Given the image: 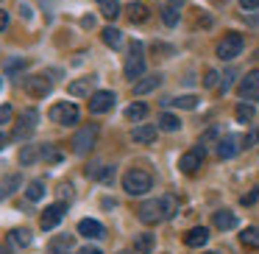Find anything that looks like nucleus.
<instances>
[{
	"label": "nucleus",
	"mask_w": 259,
	"mask_h": 254,
	"mask_svg": "<svg viewBox=\"0 0 259 254\" xmlns=\"http://www.w3.org/2000/svg\"><path fill=\"white\" fill-rule=\"evenodd\" d=\"M95 140H98V123H90V126H84V129H78L75 131V137H73V154L75 157H87V154L95 148Z\"/></svg>",
	"instance_id": "obj_4"
},
{
	"label": "nucleus",
	"mask_w": 259,
	"mask_h": 254,
	"mask_svg": "<svg viewBox=\"0 0 259 254\" xmlns=\"http://www.w3.org/2000/svg\"><path fill=\"white\" fill-rule=\"evenodd\" d=\"M120 254H131V251H120Z\"/></svg>",
	"instance_id": "obj_52"
},
{
	"label": "nucleus",
	"mask_w": 259,
	"mask_h": 254,
	"mask_svg": "<svg viewBox=\"0 0 259 254\" xmlns=\"http://www.w3.org/2000/svg\"><path fill=\"white\" fill-rule=\"evenodd\" d=\"M123 73H125L128 81L142 79V73H145V45H142L140 40L131 42L128 56H125V64H123Z\"/></svg>",
	"instance_id": "obj_2"
},
{
	"label": "nucleus",
	"mask_w": 259,
	"mask_h": 254,
	"mask_svg": "<svg viewBox=\"0 0 259 254\" xmlns=\"http://www.w3.org/2000/svg\"><path fill=\"white\" fill-rule=\"evenodd\" d=\"M101 40H103V45H109L112 51H117V48L123 45V31H117V28H112V25H106V28L101 31Z\"/></svg>",
	"instance_id": "obj_23"
},
{
	"label": "nucleus",
	"mask_w": 259,
	"mask_h": 254,
	"mask_svg": "<svg viewBox=\"0 0 259 254\" xmlns=\"http://www.w3.org/2000/svg\"><path fill=\"white\" fill-rule=\"evenodd\" d=\"M237 95H240L242 101H248V103L259 101V70L245 73V79L240 81V87H237Z\"/></svg>",
	"instance_id": "obj_9"
},
{
	"label": "nucleus",
	"mask_w": 259,
	"mask_h": 254,
	"mask_svg": "<svg viewBox=\"0 0 259 254\" xmlns=\"http://www.w3.org/2000/svg\"><path fill=\"white\" fill-rule=\"evenodd\" d=\"M20 84H23V90L28 92L31 98H45L48 92H51L53 81L48 79V76H23Z\"/></svg>",
	"instance_id": "obj_8"
},
{
	"label": "nucleus",
	"mask_w": 259,
	"mask_h": 254,
	"mask_svg": "<svg viewBox=\"0 0 259 254\" xmlns=\"http://www.w3.org/2000/svg\"><path fill=\"white\" fill-rule=\"evenodd\" d=\"M167 3H173V6H181V3H184V0H167Z\"/></svg>",
	"instance_id": "obj_51"
},
{
	"label": "nucleus",
	"mask_w": 259,
	"mask_h": 254,
	"mask_svg": "<svg viewBox=\"0 0 259 254\" xmlns=\"http://www.w3.org/2000/svg\"><path fill=\"white\" fill-rule=\"evenodd\" d=\"M87 179L112 185V182H114V168H112V165H103V162H92L90 168H87Z\"/></svg>",
	"instance_id": "obj_13"
},
{
	"label": "nucleus",
	"mask_w": 259,
	"mask_h": 254,
	"mask_svg": "<svg viewBox=\"0 0 259 254\" xmlns=\"http://www.w3.org/2000/svg\"><path fill=\"white\" fill-rule=\"evenodd\" d=\"M214 226L223 229V232L234 229V226H237V215L229 212V209H218V212H214Z\"/></svg>",
	"instance_id": "obj_24"
},
{
	"label": "nucleus",
	"mask_w": 259,
	"mask_h": 254,
	"mask_svg": "<svg viewBox=\"0 0 259 254\" xmlns=\"http://www.w3.org/2000/svg\"><path fill=\"white\" fill-rule=\"evenodd\" d=\"M214 137H218V129H209V131H206V134H203V137H201V146H203V148H206V146H209V142H214Z\"/></svg>",
	"instance_id": "obj_43"
},
{
	"label": "nucleus",
	"mask_w": 259,
	"mask_h": 254,
	"mask_svg": "<svg viewBox=\"0 0 259 254\" xmlns=\"http://www.w3.org/2000/svg\"><path fill=\"white\" fill-rule=\"evenodd\" d=\"M234 70H229V73H223V81H220V84H218V90L220 92H223V95H226V92H229V87H231V81H234Z\"/></svg>",
	"instance_id": "obj_38"
},
{
	"label": "nucleus",
	"mask_w": 259,
	"mask_h": 254,
	"mask_svg": "<svg viewBox=\"0 0 259 254\" xmlns=\"http://www.w3.org/2000/svg\"><path fill=\"white\" fill-rule=\"evenodd\" d=\"M25 196H28V201H39V198L45 196V179H31Z\"/></svg>",
	"instance_id": "obj_30"
},
{
	"label": "nucleus",
	"mask_w": 259,
	"mask_h": 254,
	"mask_svg": "<svg viewBox=\"0 0 259 254\" xmlns=\"http://www.w3.org/2000/svg\"><path fill=\"white\" fill-rule=\"evenodd\" d=\"M101 14L106 20H117L120 17V3H117V0H103V3H101Z\"/></svg>",
	"instance_id": "obj_34"
},
{
	"label": "nucleus",
	"mask_w": 259,
	"mask_h": 254,
	"mask_svg": "<svg viewBox=\"0 0 259 254\" xmlns=\"http://www.w3.org/2000/svg\"><path fill=\"white\" fill-rule=\"evenodd\" d=\"M156 126L162 131H179L181 129V120L176 118V115H170V112H162V115H159V123Z\"/></svg>",
	"instance_id": "obj_29"
},
{
	"label": "nucleus",
	"mask_w": 259,
	"mask_h": 254,
	"mask_svg": "<svg viewBox=\"0 0 259 254\" xmlns=\"http://www.w3.org/2000/svg\"><path fill=\"white\" fill-rule=\"evenodd\" d=\"M36 159H42V142L23 146V151H20V165H23V168H28V165L36 162Z\"/></svg>",
	"instance_id": "obj_20"
},
{
	"label": "nucleus",
	"mask_w": 259,
	"mask_h": 254,
	"mask_svg": "<svg viewBox=\"0 0 259 254\" xmlns=\"http://www.w3.org/2000/svg\"><path fill=\"white\" fill-rule=\"evenodd\" d=\"M242 45H245V40H242V34H226L223 40L218 42V59H223V62H231V59H237L242 53Z\"/></svg>",
	"instance_id": "obj_7"
},
{
	"label": "nucleus",
	"mask_w": 259,
	"mask_h": 254,
	"mask_svg": "<svg viewBox=\"0 0 259 254\" xmlns=\"http://www.w3.org/2000/svg\"><path fill=\"white\" fill-rule=\"evenodd\" d=\"M78 235L90 237V240H101V237H106V229H103L101 221H95V218H84V221H78Z\"/></svg>",
	"instance_id": "obj_15"
},
{
	"label": "nucleus",
	"mask_w": 259,
	"mask_h": 254,
	"mask_svg": "<svg viewBox=\"0 0 259 254\" xmlns=\"http://www.w3.org/2000/svg\"><path fill=\"white\" fill-rule=\"evenodd\" d=\"M20 14H23L25 20H31V9L28 6H20Z\"/></svg>",
	"instance_id": "obj_49"
},
{
	"label": "nucleus",
	"mask_w": 259,
	"mask_h": 254,
	"mask_svg": "<svg viewBox=\"0 0 259 254\" xmlns=\"http://www.w3.org/2000/svg\"><path fill=\"white\" fill-rule=\"evenodd\" d=\"M70 246H73V237L70 235H59L51 240V246H48V254H67Z\"/></svg>",
	"instance_id": "obj_26"
},
{
	"label": "nucleus",
	"mask_w": 259,
	"mask_h": 254,
	"mask_svg": "<svg viewBox=\"0 0 259 254\" xmlns=\"http://www.w3.org/2000/svg\"><path fill=\"white\" fill-rule=\"evenodd\" d=\"M240 137L237 134H226V137H220L218 140V157L220 159H231V157H237L240 154Z\"/></svg>",
	"instance_id": "obj_14"
},
{
	"label": "nucleus",
	"mask_w": 259,
	"mask_h": 254,
	"mask_svg": "<svg viewBox=\"0 0 259 254\" xmlns=\"http://www.w3.org/2000/svg\"><path fill=\"white\" fill-rule=\"evenodd\" d=\"M114 101H117V95H114L112 90H95L90 95V112L92 115H103V112H109V109L114 106Z\"/></svg>",
	"instance_id": "obj_11"
},
{
	"label": "nucleus",
	"mask_w": 259,
	"mask_h": 254,
	"mask_svg": "<svg viewBox=\"0 0 259 254\" xmlns=\"http://www.w3.org/2000/svg\"><path fill=\"white\" fill-rule=\"evenodd\" d=\"M17 70H25V62H23V59H12V62H6V73H9V76H14Z\"/></svg>",
	"instance_id": "obj_39"
},
{
	"label": "nucleus",
	"mask_w": 259,
	"mask_h": 254,
	"mask_svg": "<svg viewBox=\"0 0 259 254\" xmlns=\"http://www.w3.org/2000/svg\"><path fill=\"white\" fill-rule=\"evenodd\" d=\"M153 246H156V235H151V232H142V235L134 237V251L137 254H151Z\"/></svg>",
	"instance_id": "obj_22"
},
{
	"label": "nucleus",
	"mask_w": 259,
	"mask_h": 254,
	"mask_svg": "<svg viewBox=\"0 0 259 254\" xmlns=\"http://www.w3.org/2000/svg\"><path fill=\"white\" fill-rule=\"evenodd\" d=\"M81 254H103V251L98 246H84V248H81Z\"/></svg>",
	"instance_id": "obj_47"
},
{
	"label": "nucleus",
	"mask_w": 259,
	"mask_h": 254,
	"mask_svg": "<svg viewBox=\"0 0 259 254\" xmlns=\"http://www.w3.org/2000/svg\"><path fill=\"white\" fill-rule=\"evenodd\" d=\"M256 201H259V190H251V193H245V196L240 198L242 207H251V204H256Z\"/></svg>",
	"instance_id": "obj_40"
},
{
	"label": "nucleus",
	"mask_w": 259,
	"mask_h": 254,
	"mask_svg": "<svg viewBox=\"0 0 259 254\" xmlns=\"http://www.w3.org/2000/svg\"><path fill=\"white\" fill-rule=\"evenodd\" d=\"M0 87H3V81H0Z\"/></svg>",
	"instance_id": "obj_55"
},
{
	"label": "nucleus",
	"mask_w": 259,
	"mask_h": 254,
	"mask_svg": "<svg viewBox=\"0 0 259 254\" xmlns=\"http://www.w3.org/2000/svg\"><path fill=\"white\" fill-rule=\"evenodd\" d=\"M156 87H162V73H151V76H145V79L134 81V95H148V92H153Z\"/></svg>",
	"instance_id": "obj_17"
},
{
	"label": "nucleus",
	"mask_w": 259,
	"mask_h": 254,
	"mask_svg": "<svg viewBox=\"0 0 259 254\" xmlns=\"http://www.w3.org/2000/svg\"><path fill=\"white\" fill-rule=\"evenodd\" d=\"M78 254H81V251H78Z\"/></svg>",
	"instance_id": "obj_56"
},
{
	"label": "nucleus",
	"mask_w": 259,
	"mask_h": 254,
	"mask_svg": "<svg viewBox=\"0 0 259 254\" xmlns=\"http://www.w3.org/2000/svg\"><path fill=\"white\" fill-rule=\"evenodd\" d=\"M242 142H245V148L256 146V142H259V126H256V129H253V131H248V137H245V140H242Z\"/></svg>",
	"instance_id": "obj_42"
},
{
	"label": "nucleus",
	"mask_w": 259,
	"mask_h": 254,
	"mask_svg": "<svg viewBox=\"0 0 259 254\" xmlns=\"http://www.w3.org/2000/svg\"><path fill=\"white\" fill-rule=\"evenodd\" d=\"M203 157H206V148H203L201 142H198V146L192 148V151H187L184 157L179 159V168H181V173H195V170L203 165Z\"/></svg>",
	"instance_id": "obj_12"
},
{
	"label": "nucleus",
	"mask_w": 259,
	"mask_h": 254,
	"mask_svg": "<svg viewBox=\"0 0 259 254\" xmlns=\"http://www.w3.org/2000/svg\"><path fill=\"white\" fill-rule=\"evenodd\" d=\"M218 70H206V79H203V87H209V90H212V87H218Z\"/></svg>",
	"instance_id": "obj_41"
},
{
	"label": "nucleus",
	"mask_w": 259,
	"mask_h": 254,
	"mask_svg": "<svg viewBox=\"0 0 259 254\" xmlns=\"http://www.w3.org/2000/svg\"><path fill=\"white\" fill-rule=\"evenodd\" d=\"M64 212H67V204L64 201H56V204H51V207H45V212H42V218H39V226L45 232L56 229V226L62 224Z\"/></svg>",
	"instance_id": "obj_10"
},
{
	"label": "nucleus",
	"mask_w": 259,
	"mask_h": 254,
	"mask_svg": "<svg viewBox=\"0 0 259 254\" xmlns=\"http://www.w3.org/2000/svg\"><path fill=\"white\" fill-rule=\"evenodd\" d=\"M0 254H14V248H12V246H9V248H6V246H0Z\"/></svg>",
	"instance_id": "obj_50"
},
{
	"label": "nucleus",
	"mask_w": 259,
	"mask_h": 254,
	"mask_svg": "<svg viewBox=\"0 0 259 254\" xmlns=\"http://www.w3.org/2000/svg\"><path fill=\"white\" fill-rule=\"evenodd\" d=\"M206 254H218V251H206Z\"/></svg>",
	"instance_id": "obj_53"
},
{
	"label": "nucleus",
	"mask_w": 259,
	"mask_h": 254,
	"mask_svg": "<svg viewBox=\"0 0 259 254\" xmlns=\"http://www.w3.org/2000/svg\"><path fill=\"white\" fill-rule=\"evenodd\" d=\"M95 81H98V79H92V76H87V79H78V81H73V84L67 87V92H70V95H75V98L92 95V87H95Z\"/></svg>",
	"instance_id": "obj_21"
},
{
	"label": "nucleus",
	"mask_w": 259,
	"mask_h": 254,
	"mask_svg": "<svg viewBox=\"0 0 259 254\" xmlns=\"http://www.w3.org/2000/svg\"><path fill=\"white\" fill-rule=\"evenodd\" d=\"M36 126H39V112H36V109H23V115H20V120H17V129H14L12 140L14 142H25L36 131Z\"/></svg>",
	"instance_id": "obj_5"
},
{
	"label": "nucleus",
	"mask_w": 259,
	"mask_h": 254,
	"mask_svg": "<svg viewBox=\"0 0 259 254\" xmlns=\"http://www.w3.org/2000/svg\"><path fill=\"white\" fill-rule=\"evenodd\" d=\"M234 118H237V123H253V118H256V109H253V103H248V101L237 103Z\"/></svg>",
	"instance_id": "obj_25"
},
{
	"label": "nucleus",
	"mask_w": 259,
	"mask_h": 254,
	"mask_svg": "<svg viewBox=\"0 0 259 254\" xmlns=\"http://www.w3.org/2000/svg\"><path fill=\"white\" fill-rule=\"evenodd\" d=\"M184 243L190 248H201V246H206L209 243V229L206 226H195V229H190L184 235Z\"/></svg>",
	"instance_id": "obj_18"
},
{
	"label": "nucleus",
	"mask_w": 259,
	"mask_h": 254,
	"mask_svg": "<svg viewBox=\"0 0 259 254\" xmlns=\"http://www.w3.org/2000/svg\"><path fill=\"white\" fill-rule=\"evenodd\" d=\"M240 6L245 12H251V9H259V0H240Z\"/></svg>",
	"instance_id": "obj_44"
},
{
	"label": "nucleus",
	"mask_w": 259,
	"mask_h": 254,
	"mask_svg": "<svg viewBox=\"0 0 259 254\" xmlns=\"http://www.w3.org/2000/svg\"><path fill=\"white\" fill-rule=\"evenodd\" d=\"M59 193H62V198H67V201L73 198V187H70V185H62V187H59Z\"/></svg>",
	"instance_id": "obj_45"
},
{
	"label": "nucleus",
	"mask_w": 259,
	"mask_h": 254,
	"mask_svg": "<svg viewBox=\"0 0 259 254\" xmlns=\"http://www.w3.org/2000/svg\"><path fill=\"white\" fill-rule=\"evenodd\" d=\"M162 20L167 28H173V25H179V6H173V3H164L162 6Z\"/></svg>",
	"instance_id": "obj_32"
},
{
	"label": "nucleus",
	"mask_w": 259,
	"mask_h": 254,
	"mask_svg": "<svg viewBox=\"0 0 259 254\" xmlns=\"http://www.w3.org/2000/svg\"><path fill=\"white\" fill-rule=\"evenodd\" d=\"M179 212V198L176 196H159V198H151V201L140 204L137 215H140L142 224L153 226V224H162V221H170L173 215Z\"/></svg>",
	"instance_id": "obj_1"
},
{
	"label": "nucleus",
	"mask_w": 259,
	"mask_h": 254,
	"mask_svg": "<svg viewBox=\"0 0 259 254\" xmlns=\"http://www.w3.org/2000/svg\"><path fill=\"white\" fill-rule=\"evenodd\" d=\"M151 187H153V179H151L148 170L134 168V170H128V173L123 176V190L128 193V196H145Z\"/></svg>",
	"instance_id": "obj_3"
},
{
	"label": "nucleus",
	"mask_w": 259,
	"mask_h": 254,
	"mask_svg": "<svg viewBox=\"0 0 259 254\" xmlns=\"http://www.w3.org/2000/svg\"><path fill=\"white\" fill-rule=\"evenodd\" d=\"M240 240L245 243L248 248H259V226H248V229H242Z\"/></svg>",
	"instance_id": "obj_33"
},
{
	"label": "nucleus",
	"mask_w": 259,
	"mask_h": 254,
	"mask_svg": "<svg viewBox=\"0 0 259 254\" xmlns=\"http://www.w3.org/2000/svg\"><path fill=\"white\" fill-rule=\"evenodd\" d=\"M9 140H12V137H9V134H0V151H3V148L9 146Z\"/></svg>",
	"instance_id": "obj_48"
},
{
	"label": "nucleus",
	"mask_w": 259,
	"mask_h": 254,
	"mask_svg": "<svg viewBox=\"0 0 259 254\" xmlns=\"http://www.w3.org/2000/svg\"><path fill=\"white\" fill-rule=\"evenodd\" d=\"M23 185V179H20L17 173H12V176H6V179L0 182V201H3V198H9L12 196L14 190H17V187Z\"/></svg>",
	"instance_id": "obj_27"
},
{
	"label": "nucleus",
	"mask_w": 259,
	"mask_h": 254,
	"mask_svg": "<svg viewBox=\"0 0 259 254\" xmlns=\"http://www.w3.org/2000/svg\"><path fill=\"white\" fill-rule=\"evenodd\" d=\"M164 103H173V106H179V109H195L198 98L195 95H181V98H173V101H164Z\"/></svg>",
	"instance_id": "obj_36"
},
{
	"label": "nucleus",
	"mask_w": 259,
	"mask_h": 254,
	"mask_svg": "<svg viewBox=\"0 0 259 254\" xmlns=\"http://www.w3.org/2000/svg\"><path fill=\"white\" fill-rule=\"evenodd\" d=\"M31 243H34L31 229H12V232H9V246H12L14 251H23V248L31 246Z\"/></svg>",
	"instance_id": "obj_16"
},
{
	"label": "nucleus",
	"mask_w": 259,
	"mask_h": 254,
	"mask_svg": "<svg viewBox=\"0 0 259 254\" xmlns=\"http://www.w3.org/2000/svg\"><path fill=\"white\" fill-rule=\"evenodd\" d=\"M48 118H51L53 123H59V126H75L78 123V106L70 103V101H59V103L51 106Z\"/></svg>",
	"instance_id": "obj_6"
},
{
	"label": "nucleus",
	"mask_w": 259,
	"mask_h": 254,
	"mask_svg": "<svg viewBox=\"0 0 259 254\" xmlns=\"http://www.w3.org/2000/svg\"><path fill=\"white\" fill-rule=\"evenodd\" d=\"M12 118H14V109L9 106V103H3V106H0V126L12 123Z\"/></svg>",
	"instance_id": "obj_37"
},
{
	"label": "nucleus",
	"mask_w": 259,
	"mask_h": 254,
	"mask_svg": "<svg viewBox=\"0 0 259 254\" xmlns=\"http://www.w3.org/2000/svg\"><path fill=\"white\" fill-rule=\"evenodd\" d=\"M156 131H159V126L140 123L134 131H131V140H134V142H153V140H156Z\"/></svg>",
	"instance_id": "obj_19"
},
{
	"label": "nucleus",
	"mask_w": 259,
	"mask_h": 254,
	"mask_svg": "<svg viewBox=\"0 0 259 254\" xmlns=\"http://www.w3.org/2000/svg\"><path fill=\"white\" fill-rule=\"evenodd\" d=\"M125 12H128L131 23H145V20H148V6H145V3H128Z\"/></svg>",
	"instance_id": "obj_28"
},
{
	"label": "nucleus",
	"mask_w": 259,
	"mask_h": 254,
	"mask_svg": "<svg viewBox=\"0 0 259 254\" xmlns=\"http://www.w3.org/2000/svg\"><path fill=\"white\" fill-rule=\"evenodd\" d=\"M6 28H9V12L0 9V31H6Z\"/></svg>",
	"instance_id": "obj_46"
},
{
	"label": "nucleus",
	"mask_w": 259,
	"mask_h": 254,
	"mask_svg": "<svg viewBox=\"0 0 259 254\" xmlns=\"http://www.w3.org/2000/svg\"><path fill=\"white\" fill-rule=\"evenodd\" d=\"M98 3H103V0H98Z\"/></svg>",
	"instance_id": "obj_54"
},
{
	"label": "nucleus",
	"mask_w": 259,
	"mask_h": 254,
	"mask_svg": "<svg viewBox=\"0 0 259 254\" xmlns=\"http://www.w3.org/2000/svg\"><path fill=\"white\" fill-rule=\"evenodd\" d=\"M42 159H45V162H62V154H59L56 146H51V142H42Z\"/></svg>",
	"instance_id": "obj_35"
},
{
	"label": "nucleus",
	"mask_w": 259,
	"mask_h": 254,
	"mask_svg": "<svg viewBox=\"0 0 259 254\" xmlns=\"http://www.w3.org/2000/svg\"><path fill=\"white\" fill-rule=\"evenodd\" d=\"M148 115V106L145 103H131L128 109H125V120H131V123H140V120H145Z\"/></svg>",
	"instance_id": "obj_31"
}]
</instances>
